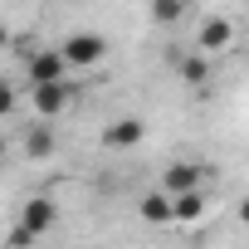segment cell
Listing matches in <instances>:
<instances>
[{
  "label": "cell",
  "instance_id": "obj_1",
  "mask_svg": "<svg viewBox=\"0 0 249 249\" xmlns=\"http://www.w3.org/2000/svg\"><path fill=\"white\" fill-rule=\"evenodd\" d=\"M205 181H210V166H200L196 157L171 161V166L161 171V191H166V196H196V191H205Z\"/></svg>",
  "mask_w": 249,
  "mask_h": 249
},
{
  "label": "cell",
  "instance_id": "obj_2",
  "mask_svg": "<svg viewBox=\"0 0 249 249\" xmlns=\"http://www.w3.org/2000/svg\"><path fill=\"white\" fill-rule=\"evenodd\" d=\"M59 49H64L69 69H93V64H103V59H107V39H103L98 30H78V35H69Z\"/></svg>",
  "mask_w": 249,
  "mask_h": 249
},
{
  "label": "cell",
  "instance_id": "obj_3",
  "mask_svg": "<svg viewBox=\"0 0 249 249\" xmlns=\"http://www.w3.org/2000/svg\"><path fill=\"white\" fill-rule=\"evenodd\" d=\"M25 78H30V88L69 83V59H64V49H35L30 64H25Z\"/></svg>",
  "mask_w": 249,
  "mask_h": 249
},
{
  "label": "cell",
  "instance_id": "obj_4",
  "mask_svg": "<svg viewBox=\"0 0 249 249\" xmlns=\"http://www.w3.org/2000/svg\"><path fill=\"white\" fill-rule=\"evenodd\" d=\"M234 44V25L225 20V15H205L200 25H196V49L200 54H225Z\"/></svg>",
  "mask_w": 249,
  "mask_h": 249
},
{
  "label": "cell",
  "instance_id": "obj_5",
  "mask_svg": "<svg viewBox=\"0 0 249 249\" xmlns=\"http://www.w3.org/2000/svg\"><path fill=\"white\" fill-rule=\"evenodd\" d=\"M78 98V88L73 83H49V88H30V103H35V117L39 122H49V117H59L69 103Z\"/></svg>",
  "mask_w": 249,
  "mask_h": 249
},
{
  "label": "cell",
  "instance_id": "obj_6",
  "mask_svg": "<svg viewBox=\"0 0 249 249\" xmlns=\"http://www.w3.org/2000/svg\"><path fill=\"white\" fill-rule=\"evenodd\" d=\"M54 220H59L54 200H49V196H30V200L20 205V220H15V225H25L30 234H49V230H54Z\"/></svg>",
  "mask_w": 249,
  "mask_h": 249
},
{
  "label": "cell",
  "instance_id": "obj_7",
  "mask_svg": "<svg viewBox=\"0 0 249 249\" xmlns=\"http://www.w3.org/2000/svg\"><path fill=\"white\" fill-rule=\"evenodd\" d=\"M142 137H147V122H142V117H117V122L103 127V147H112V152H127V147H137Z\"/></svg>",
  "mask_w": 249,
  "mask_h": 249
},
{
  "label": "cell",
  "instance_id": "obj_8",
  "mask_svg": "<svg viewBox=\"0 0 249 249\" xmlns=\"http://www.w3.org/2000/svg\"><path fill=\"white\" fill-rule=\"evenodd\" d=\"M137 210H142V220H147V225H166V220H176V200H171L166 191H147Z\"/></svg>",
  "mask_w": 249,
  "mask_h": 249
},
{
  "label": "cell",
  "instance_id": "obj_9",
  "mask_svg": "<svg viewBox=\"0 0 249 249\" xmlns=\"http://www.w3.org/2000/svg\"><path fill=\"white\" fill-rule=\"evenodd\" d=\"M25 157H30V161L54 157V127H49V122H35V127L25 132Z\"/></svg>",
  "mask_w": 249,
  "mask_h": 249
},
{
  "label": "cell",
  "instance_id": "obj_10",
  "mask_svg": "<svg viewBox=\"0 0 249 249\" xmlns=\"http://www.w3.org/2000/svg\"><path fill=\"white\" fill-rule=\"evenodd\" d=\"M205 78H210V54H200V49L186 54V59H181V83H186V88H200Z\"/></svg>",
  "mask_w": 249,
  "mask_h": 249
},
{
  "label": "cell",
  "instance_id": "obj_11",
  "mask_svg": "<svg viewBox=\"0 0 249 249\" xmlns=\"http://www.w3.org/2000/svg\"><path fill=\"white\" fill-rule=\"evenodd\" d=\"M171 200H176V220H186V225L205 220V205H210L205 191H196V196H171Z\"/></svg>",
  "mask_w": 249,
  "mask_h": 249
},
{
  "label": "cell",
  "instance_id": "obj_12",
  "mask_svg": "<svg viewBox=\"0 0 249 249\" xmlns=\"http://www.w3.org/2000/svg\"><path fill=\"white\" fill-rule=\"evenodd\" d=\"M152 25H176V20H186V5L181 0H152Z\"/></svg>",
  "mask_w": 249,
  "mask_h": 249
},
{
  "label": "cell",
  "instance_id": "obj_13",
  "mask_svg": "<svg viewBox=\"0 0 249 249\" xmlns=\"http://www.w3.org/2000/svg\"><path fill=\"white\" fill-rule=\"evenodd\" d=\"M35 239H39V234H30V230H25V225H15V230H10V239H5V244H10V249H30V244H35Z\"/></svg>",
  "mask_w": 249,
  "mask_h": 249
},
{
  "label": "cell",
  "instance_id": "obj_14",
  "mask_svg": "<svg viewBox=\"0 0 249 249\" xmlns=\"http://www.w3.org/2000/svg\"><path fill=\"white\" fill-rule=\"evenodd\" d=\"M15 103H20V93H15V83H5L0 88V112H15Z\"/></svg>",
  "mask_w": 249,
  "mask_h": 249
},
{
  "label": "cell",
  "instance_id": "obj_15",
  "mask_svg": "<svg viewBox=\"0 0 249 249\" xmlns=\"http://www.w3.org/2000/svg\"><path fill=\"white\" fill-rule=\"evenodd\" d=\"M239 220H244V225H249V196H244V200H239Z\"/></svg>",
  "mask_w": 249,
  "mask_h": 249
}]
</instances>
